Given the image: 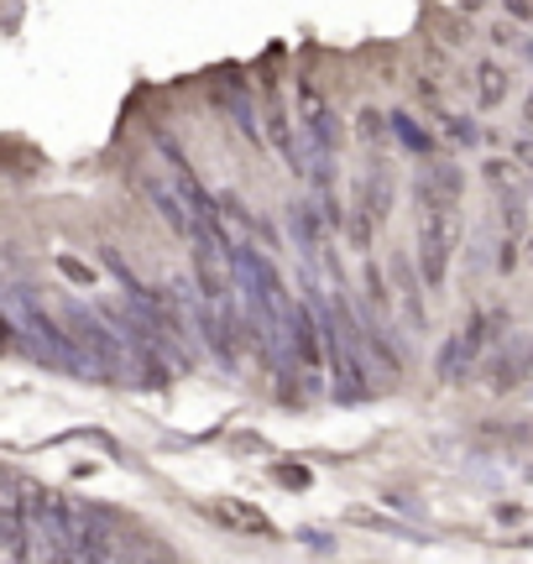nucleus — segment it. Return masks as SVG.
Returning a JSON list of instances; mask_svg holds the SVG:
<instances>
[{"instance_id":"f257e3e1","label":"nucleus","mask_w":533,"mask_h":564,"mask_svg":"<svg viewBox=\"0 0 533 564\" xmlns=\"http://www.w3.org/2000/svg\"><path fill=\"white\" fill-rule=\"evenodd\" d=\"M205 518L215 528H226V533H257V539H272V523H266L262 507L236 502V497H215V502H205Z\"/></svg>"},{"instance_id":"f03ea898","label":"nucleus","mask_w":533,"mask_h":564,"mask_svg":"<svg viewBox=\"0 0 533 564\" xmlns=\"http://www.w3.org/2000/svg\"><path fill=\"white\" fill-rule=\"evenodd\" d=\"M502 89H508V74L497 79V68H492V63H487V68H481V95H487V100H497Z\"/></svg>"}]
</instances>
